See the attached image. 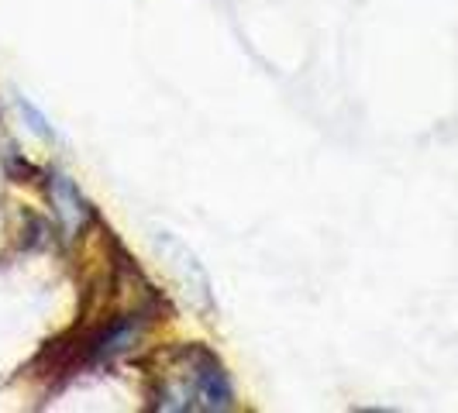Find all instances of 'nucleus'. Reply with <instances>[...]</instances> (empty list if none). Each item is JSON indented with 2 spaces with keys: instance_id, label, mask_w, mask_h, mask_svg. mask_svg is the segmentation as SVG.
<instances>
[{
  "instance_id": "obj_2",
  "label": "nucleus",
  "mask_w": 458,
  "mask_h": 413,
  "mask_svg": "<svg viewBox=\"0 0 458 413\" xmlns=\"http://www.w3.org/2000/svg\"><path fill=\"white\" fill-rule=\"evenodd\" d=\"M156 249H159L165 269H169L173 279L180 282V290L186 293V299H190L197 310L210 314V307H214V297H210V279H207L204 266L197 262V255L190 252L176 234H169V231H159V234H156Z\"/></svg>"
},
{
  "instance_id": "obj_3",
  "label": "nucleus",
  "mask_w": 458,
  "mask_h": 413,
  "mask_svg": "<svg viewBox=\"0 0 458 413\" xmlns=\"http://www.w3.org/2000/svg\"><path fill=\"white\" fill-rule=\"evenodd\" d=\"M52 204L59 210V217H63V224H66L69 234L83 224L87 206H83V197L76 193V186L69 183L66 176H52Z\"/></svg>"
},
{
  "instance_id": "obj_1",
  "label": "nucleus",
  "mask_w": 458,
  "mask_h": 413,
  "mask_svg": "<svg viewBox=\"0 0 458 413\" xmlns=\"http://www.w3.org/2000/svg\"><path fill=\"white\" fill-rule=\"evenodd\" d=\"M162 410H228L231 386L221 362L204 348L180 351L162 383Z\"/></svg>"
},
{
  "instance_id": "obj_4",
  "label": "nucleus",
  "mask_w": 458,
  "mask_h": 413,
  "mask_svg": "<svg viewBox=\"0 0 458 413\" xmlns=\"http://www.w3.org/2000/svg\"><path fill=\"white\" fill-rule=\"evenodd\" d=\"M18 107H21V114L28 117V128H31L35 135H38V138H48V135H52V131H48V128H46V117L38 114V111H35V107H31V104H28L24 97H21V100H18Z\"/></svg>"
}]
</instances>
